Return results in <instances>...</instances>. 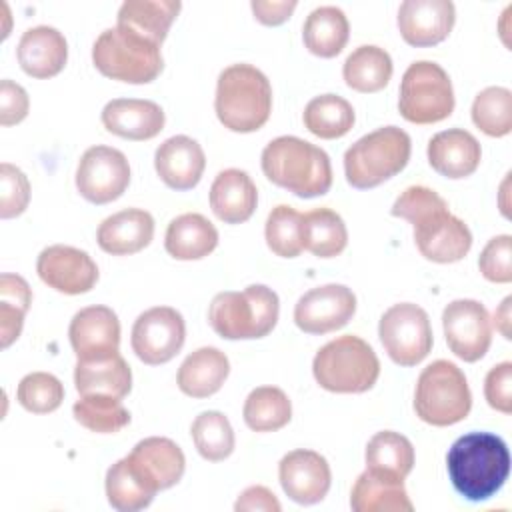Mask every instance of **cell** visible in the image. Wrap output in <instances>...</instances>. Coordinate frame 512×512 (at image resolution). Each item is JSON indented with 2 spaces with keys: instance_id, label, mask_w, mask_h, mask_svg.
<instances>
[{
  "instance_id": "16",
  "label": "cell",
  "mask_w": 512,
  "mask_h": 512,
  "mask_svg": "<svg viewBox=\"0 0 512 512\" xmlns=\"http://www.w3.org/2000/svg\"><path fill=\"white\" fill-rule=\"evenodd\" d=\"M36 272L44 284L68 296L90 292L98 282V266L90 254L66 244L44 248L38 254Z\"/></svg>"
},
{
  "instance_id": "7",
  "label": "cell",
  "mask_w": 512,
  "mask_h": 512,
  "mask_svg": "<svg viewBox=\"0 0 512 512\" xmlns=\"http://www.w3.org/2000/svg\"><path fill=\"white\" fill-rule=\"evenodd\" d=\"M410 136L398 126H382L356 140L344 154V174L358 190L376 188L390 180L410 160Z\"/></svg>"
},
{
  "instance_id": "43",
  "label": "cell",
  "mask_w": 512,
  "mask_h": 512,
  "mask_svg": "<svg viewBox=\"0 0 512 512\" xmlns=\"http://www.w3.org/2000/svg\"><path fill=\"white\" fill-rule=\"evenodd\" d=\"M16 398L20 406L32 414H48L60 408L64 400V386L54 374L30 372L20 380Z\"/></svg>"
},
{
  "instance_id": "51",
  "label": "cell",
  "mask_w": 512,
  "mask_h": 512,
  "mask_svg": "<svg viewBox=\"0 0 512 512\" xmlns=\"http://www.w3.org/2000/svg\"><path fill=\"white\" fill-rule=\"evenodd\" d=\"M510 304H512V298L510 296H506L504 300H502V304L496 308V312H494V326H496V330L506 338V340H510L512 336H510Z\"/></svg>"
},
{
  "instance_id": "11",
  "label": "cell",
  "mask_w": 512,
  "mask_h": 512,
  "mask_svg": "<svg viewBox=\"0 0 512 512\" xmlns=\"http://www.w3.org/2000/svg\"><path fill=\"white\" fill-rule=\"evenodd\" d=\"M380 342L398 366H416L432 350V326L424 308L412 302L390 306L378 324Z\"/></svg>"
},
{
  "instance_id": "27",
  "label": "cell",
  "mask_w": 512,
  "mask_h": 512,
  "mask_svg": "<svg viewBox=\"0 0 512 512\" xmlns=\"http://www.w3.org/2000/svg\"><path fill=\"white\" fill-rule=\"evenodd\" d=\"M228 374V356L214 346H202L184 358L176 382L186 396L208 398L222 388Z\"/></svg>"
},
{
  "instance_id": "1",
  "label": "cell",
  "mask_w": 512,
  "mask_h": 512,
  "mask_svg": "<svg viewBox=\"0 0 512 512\" xmlns=\"http://www.w3.org/2000/svg\"><path fill=\"white\" fill-rule=\"evenodd\" d=\"M390 214L414 228L420 254L438 264L462 260L472 248L470 228L448 210V202L428 186H408L392 204Z\"/></svg>"
},
{
  "instance_id": "46",
  "label": "cell",
  "mask_w": 512,
  "mask_h": 512,
  "mask_svg": "<svg viewBox=\"0 0 512 512\" xmlns=\"http://www.w3.org/2000/svg\"><path fill=\"white\" fill-rule=\"evenodd\" d=\"M484 396L490 408L510 414L512 412V362H500L486 374Z\"/></svg>"
},
{
  "instance_id": "9",
  "label": "cell",
  "mask_w": 512,
  "mask_h": 512,
  "mask_svg": "<svg viewBox=\"0 0 512 512\" xmlns=\"http://www.w3.org/2000/svg\"><path fill=\"white\" fill-rule=\"evenodd\" d=\"M472 408V394L464 372L448 360L428 364L416 382L414 410L430 426H452L462 422Z\"/></svg>"
},
{
  "instance_id": "12",
  "label": "cell",
  "mask_w": 512,
  "mask_h": 512,
  "mask_svg": "<svg viewBox=\"0 0 512 512\" xmlns=\"http://www.w3.org/2000/svg\"><path fill=\"white\" fill-rule=\"evenodd\" d=\"M184 340V318L172 306L148 308L134 320L130 334L134 354L148 366L170 362L182 350Z\"/></svg>"
},
{
  "instance_id": "25",
  "label": "cell",
  "mask_w": 512,
  "mask_h": 512,
  "mask_svg": "<svg viewBox=\"0 0 512 512\" xmlns=\"http://www.w3.org/2000/svg\"><path fill=\"white\" fill-rule=\"evenodd\" d=\"M258 204V190L248 172L226 168L210 186V208L224 224L246 222Z\"/></svg>"
},
{
  "instance_id": "29",
  "label": "cell",
  "mask_w": 512,
  "mask_h": 512,
  "mask_svg": "<svg viewBox=\"0 0 512 512\" xmlns=\"http://www.w3.org/2000/svg\"><path fill=\"white\" fill-rule=\"evenodd\" d=\"M218 246L216 226L198 212L176 216L164 236L166 252L176 260H200Z\"/></svg>"
},
{
  "instance_id": "32",
  "label": "cell",
  "mask_w": 512,
  "mask_h": 512,
  "mask_svg": "<svg viewBox=\"0 0 512 512\" xmlns=\"http://www.w3.org/2000/svg\"><path fill=\"white\" fill-rule=\"evenodd\" d=\"M130 456L144 468V472L156 482L160 490H168L184 476L186 458L180 446L162 436H150L140 440Z\"/></svg>"
},
{
  "instance_id": "41",
  "label": "cell",
  "mask_w": 512,
  "mask_h": 512,
  "mask_svg": "<svg viewBox=\"0 0 512 512\" xmlns=\"http://www.w3.org/2000/svg\"><path fill=\"white\" fill-rule=\"evenodd\" d=\"M472 122L486 136L500 138L512 130V92L504 86H488L472 102Z\"/></svg>"
},
{
  "instance_id": "31",
  "label": "cell",
  "mask_w": 512,
  "mask_h": 512,
  "mask_svg": "<svg viewBox=\"0 0 512 512\" xmlns=\"http://www.w3.org/2000/svg\"><path fill=\"white\" fill-rule=\"evenodd\" d=\"M350 508L354 512H412L404 480L388 478L364 470L350 492Z\"/></svg>"
},
{
  "instance_id": "49",
  "label": "cell",
  "mask_w": 512,
  "mask_h": 512,
  "mask_svg": "<svg viewBox=\"0 0 512 512\" xmlns=\"http://www.w3.org/2000/svg\"><path fill=\"white\" fill-rule=\"evenodd\" d=\"M280 508L278 498L266 486H250L234 502L236 512H280Z\"/></svg>"
},
{
  "instance_id": "26",
  "label": "cell",
  "mask_w": 512,
  "mask_h": 512,
  "mask_svg": "<svg viewBox=\"0 0 512 512\" xmlns=\"http://www.w3.org/2000/svg\"><path fill=\"white\" fill-rule=\"evenodd\" d=\"M104 486L108 504L120 512H136L150 506L160 490L130 454L108 468Z\"/></svg>"
},
{
  "instance_id": "42",
  "label": "cell",
  "mask_w": 512,
  "mask_h": 512,
  "mask_svg": "<svg viewBox=\"0 0 512 512\" xmlns=\"http://www.w3.org/2000/svg\"><path fill=\"white\" fill-rule=\"evenodd\" d=\"M268 248L280 258H296L302 246V214L292 206L278 204L266 218L264 228Z\"/></svg>"
},
{
  "instance_id": "8",
  "label": "cell",
  "mask_w": 512,
  "mask_h": 512,
  "mask_svg": "<svg viewBox=\"0 0 512 512\" xmlns=\"http://www.w3.org/2000/svg\"><path fill=\"white\" fill-rule=\"evenodd\" d=\"M92 62L102 76L126 84H148L164 68L160 46L118 26L100 32L92 46Z\"/></svg>"
},
{
  "instance_id": "15",
  "label": "cell",
  "mask_w": 512,
  "mask_h": 512,
  "mask_svg": "<svg viewBox=\"0 0 512 512\" xmlns=\"http://www.w3.org/2000/svg\"><path fill=\"white\" fill-rule=\"evenodd\" d=\"M356 312V296L344 284L308 290L294 306V324L306 334H328L346 326Z\"/></svg>"
},
{
  "instance_id": "47",
  "label": "cell",
  "mask_w": 512,
  "mask_h": 512,
  "mask_svg": "<svg viewBox=\"0 0 512 512\" xmlns=\"http://www.w3.org/2000/svg\"><path fill=\"white\" fill-rule=\"evenodd\" d=\"M28 110L30 100L26 90L20 84L4 78L0 82V124L14 126L28 116Z\"/></svg>"
},
{
  "instance_id": "40",
  "label": "cell",
  "mask_w": 512,
  "mask_h": 512,
  "mask_svg": "<svg viewBox=\"0 0 512 512\" xmlns=\"http://www.w3.org/2000/svg\"><path fill=\"white\" fill-rule=\"evenodd\" d=\"M198 454L208 462H220L234 452V430L230 420L218 410L200 412L190 426Z\"/></svg>"
},
{
  "instance_id": "10",
  "label": "cell",
  "mask_w": 512,
  "mask_h": 512,
  "mask_svg": "<svg viewBox=\"0 0 512 512\" xmlns=\"http://www.w3.org/2000/svg\"><path fill=\"white\" fill-rule=\"evenodd\" d=\"M398 110L412 124L446 120L454 110V90L446 70L430 60L412 62L400 82Z\"/></svg>"
},
{
  "instance_id": "19",
  "label": "cell",
  "mask_w": 512,
  "mask_h": 512,
  "mask_svg": "<svg viewBox=\"0 0 512 512\" xmlns=\"http://www.w3.org/2000/svg\"><path fill=\"white\" fill-rule=\"evenodd\" d=\"M454 20L456 8L450 0H406L398 8V30L404 42L416 48L446 40Z\"/></svg>"
},
{
  "instance_id": "23",
  "label": "cell",
  "mask_w": 512,
  "mask_h": 512,
  "mask_svg": "<svg viewBox=\"0 0 512 512\" xmlns=\"http://www.w3.org/2000/svg\"><path fill=\"white\" fill-rule=\"evenodd\" d=\"M426 152L430 166L450 180L474 174L482 160L480 142L464 128H450L434 134Z\"/></svg>"
},
{
  "instance_id": "3",
  "label": "cell",
  "mask_w": 512,
  "mask_h": 512,
  "mask_svg": "<svg viewBox=\"0 0 512 512\" xmlns=\"http://www.w3.org/2000/svg\"><path fill=\"white\" fill-rule=\"evenodd\" d=\"M264 176L300 198H316L332 186V166L328 154L298 136H278L262 150Z\"/></svg>"
},
{
  "instance_id": "2",
  "label": "cell",
  "mask_w": 512,
  "mask_h": 512,
  "mask_svg": "<svg viewBox=\"0 0 512 512\" xmlns=\"http://www.w3.org/2000/svg\"><path fill=\"white\" fill-rule=\"evenodd\" d=\"M446 468L454 490L462 498L482 502L492 498L508 480L510 452L500 436L470 432L450 446Z\"/></svg>"
},
{
  "instance_id": "48",
  "label": "cell",
  "mask_w": 512,
  "mask_h": 512,
  "mask_svg": "<svg viewBox=\"0 0 512 512\" xmlns=\"http://www.w3.org/2000/svg\"><path fill=\"white\" fill-rule=\"evenodd\" d=\"M28 308L10 300H0V346L8 348L14 340H18L22 326H24V316Z\"/></svg>"
},
{
  "instance_id": "37",
  "label": "cell",
  "mask_w": 512,
  "mask_h": 512,
  "mask_svg": "<svg viewBox=\"0 0 512 512\" xmlns=\"http://www.w3.org/2000/svg\"><path fill=\"white\" fill-rule=\"evenodd\" d=\"M302 120L308 132L314 136L322 140H334L352 130L356 114L346 98L336 94H320L306 104Z\"/></svg>"
},
{
  "instance_id": "38",
  "label": "cell",
  "mask_w": 512,
  "mask_h": 512,
  "mask_svg": "<svg viewBox=\"0 0 512 512\" xmlns=\"http://www.w3.org/2000/svg\"><path fill=\"white\" fill-rule=\"evenodd\" d=\"M242 416L254 432H276L290 422L292 404L282 388L258 386L246 396Z\"/></svg>"
},
{
  "instance_id": "44",
  "label": "cell",
  "mask_w": 512,
  "mask_h": 512,
  "mask_svg": "<svg viewBox=\"0 0 512 512\" xmlns=\"http://www.w3.org/2000/svg\"><path fill=\"white\" fill-rule=\"evenodd\" d=\"M30 202V182L26 174L10 164H0V218H16L20 216Z\"/></svg>"
},
{
  "instance_id": "17",
  "label": "cell",
  "mask_w": 512,
  "mask_h": 512,
  "mask_svg": "<svg viewBox=\"0 0 512 512\" xmlns=\"http://www.w3.org/2000/svg\"><path fill=\"white\" fill-rule=\"evenodd\" d=\"M278 480L284 494L304 506L322 502L330 490L332 472L328 460L306 448L288 452L278 464Z\"/></svg>"
},
{
  "instance_id": "6",
  "label": "cell",
  "mask_w": 512,
  "mask_h": 512,
  "mask_svg": "<svg viewBox=\"0 0 512 512\" xmlns=\"http://www.w3.org/2000/svg\"><path fill=\"white\" fill-rule=\"evenodd\" d=\"M320 388L336 394L370 390L380 376V360L372 346L354 334H344L324 344L312 362Z\"/></svg>"
},
{
  "instance_id": "33",
  "label": "cell",
  "mask_w": 512,
  "mask_h": 512,
  "mask_svg": "<svg viewBox=\"0 0 512 512\" xmlns=\"http://www.w3.org/2000/svg\"><path fill=\"white\" fill-rule=\"evenodd\" d=\"M350 36V24L346 14L336 6L314 8L302 26V38L308 52L320 58L338 56Z\"/></svg>"
},
{
  "instance_id": "24",
  "label": "cell",
  "mask_w": 512,
  "mask_h": 512,
  "mask_svg": "<svg viewBox=\"0 0 512 512\" xmlns=\"http://www.w3.org/2000/svg\"><path fill=\"white\" fill-rule=\"evenodd\" d=\"M154 238V218L142 208H126L104 218L96 230L98 246L112 256L144 250Z\"/></svg>"
},
{
  "instance_id": "28",
  "label": "cell",
  "mask_w": 512,
  "mask_h": 512,
  "mask_svg": "<svg viewBox=\"0 0 512 512\" xmlns=\"http://www.w3.org/2000/svg\"><path fill=\"white\" fill-rule=\"evenodd\" d=\"M178 0H126L116 16V26L160 46L176 20Z\"/></svg>"
},
{
  "instance_id": "30",
  "label": "cell",
  "mask_w": 512,
  "mask_h": 512,
  "mask_svg": "<svg viewBox=\"0 0 512 512\" xmlns=\"http://www.w3.org/2000/svg\"><path fill=\"white\" fill-rule=\"evenodd\" d=\"M74 386L80 396L110 394L122 400L132 388V370L120 352L96 360H76Z\"/></svg>"
},
{
  "instance_id": "20",
  "label": "cell",
  "mask_w": 512,
  "mask_h": 512,
  "mask_svg": "<svg viewBox=\"0 0 512 512\" xmlns=\"http://www.w3.org/2000/svg\"><path fill=\"white\" fill-rule=\"evenodd\" d=\"M154 168L160 180L172 190L194 188L206 168L202 146L184 134L166 138L154 154Z\"/></svg>"
},
{
  "instance_id": "36",
  "label": "cell",
  "mask_w": 512,
  "mask_h": 512,
  "mask_svg": "<svg viewBox=\"0 0 512 512\" xmlns=\"http://www.w3.org/2000/svg\"><path fill=\"white\" fill-rule=\"evenodd\" d=\"M348 230L332 208H314L302 214V246L318 258H334L344 252Z\"/></svg>"
},
{
  "instance_id": "50",
  "label": "cell",
  "mask_w": 512,
  "mask_h": 512,
  "mask_svg": "<svg viewBox=\"0 0 512 512\" xmlns=\"http://www.w3.org/2000/svg\"><path fill=\"white\" fill-rule=\"evenodd\" d=\"M298 2L296 0H280V2H270V0H254L250 4L254 18L264 24V26H278L284 24L292 12L296 10Z\"/></svg>"
},
{
  "instance_id": "13",
  "label": "cell",
  "mask_w": 512,
  "mask_h": 512,
  "mask_svg": "<svg viewBox=\"0 0 512 512\" xmlns=\"http://www.w3.org/2000/svg\"><path fill=\"white\" fill-rule=\"evenodd\" d=\"M130 184L128 158L112 146H90L76 168V188L92 204L118 200Z\"/></svg>"
},
{
  "instance_id": "35",
  "label": "cell",
  "mask_w": 512,
  "mask_h": 512,
  "mask_svg": "<svg viewBox=\"0 0 512 512\" xmlns=\"http://www.w3.org/2000/svg\"><path fill=\"white\" fill-rule=\"evenodd\" d=\"M392 58L390 54L372 44L358 46L344 62L342 76L344 82L362 94H372L388 86L392 78Z\"/></svg>"
},
{
  "instance_id": "18",
  "label": "cell",
  "mask_w": 512,
  "mask_h": 512,
  "mask_svg": "<svg viewBox=\"0 0 512 512\" xmlns=\"http://www.w3.org/2000/svg\"><path fill=\"white\" fill-rule=\"evenodd\" d=\"M70 346L78 360L106 358L118 352L120 322L112 308L96 304L78 310L68 328Z\"/></svg>"
},
{
  "instance_id": "4",
  "label": "cell",
  "mask_w": 512,
  "mask_h": 512,
  "mask_svg": "<svg viewBox=\"0 0 512 512\" xmlns=\"http://www.w3.org/2000/svg\"><path fill=\"white\" fill-rule=\"evenodd\" d=\"M214 110L220 124L232 132L260 130L272 112V86L252 64H230L216 82Z\"/></svg>"
},
{
  "instance_id": "22",
  "label": "cell",
  "mask_w": 512,
  "mask_h": 512,
  "mask_svg": "<svg viewBox=\"0 0 512 512\" xmlns=\"http://www.w3.org/2000/svg\"><path fill=\"white\" fill-rule=\"evenodd\" d=\"M20 68L32 78H52L62 72L68 60V42L52 26L28 28L16 48Z\"/></svg>"
},
{
  "instance_id": "34",
  "label": "cell",
  "mask_w": 512,
  "mask_h": 512,
  "mask_svg": "<svg viewBox=\"0 0 512 512\" xmlns=\"http://www.w3.org/2000/svg\"><path fill=\"white\" fill-rule=\"evenodd\" d=\"M366 470L404 480L414 468L412 442L394 430L376 432L366 444Z\"/></svg>"
},
{
  "instance_id": "45",
  "label": "cell",
  "mask_w": 512,
  "mask_h": 512,
  "mask_svg": "<svg viewBox=\"0 0 512 512\" xmlns=\"http://www.w3.org/2000/svg\"><path fill=\"white\" fill-rule=\"evenodd\" d=\"M482 276L496 284H508L512 280V236L500 234L488 240L478 258Z\"/></svg>"
},
{
  "instance_id": "39",
  "label": "cell",
  "mask_w": 512,
  "mask_h": 512,
  "mask_svg": "<svg viewBox=\"0 0 512 512\" xmlns=\"http://www.w3.org/2000/svg\"><path fill=\"white\" fill-rule=\"evenodd\" d=\"M72 414L80 426L98 434H114L130 424V412L120 398L110 394H84L72 406Z\"/></svg>"
},
{
  "instance_id": "21",
  "label": "cell",
  "mask_w": 512,
  "mask_h": 512,
  "mask_svg": "<svg viewBox=\"0 0 512 512\" xmlns=\"http://www.w3.org/2000/svg\"><path fill=\"white\" fill-rule=\"evenodd\" d=\"M100 118L110 134L126 140H150L166 122L160 104L140 98H114L102 108Z\"/></svg>"
},
{
  "instance_id": "5",
  "label": "cell",
  "mask_w": 512,
  "mask_h": 512,
  "mask_svg": "<svg viewBox=\"0 0 512 512\" xmlns=\"http://www.w3.org/2000/svg\"><path fill=\"white\" fill-rule=\"evenodd\" d=\"M278 314V294L264 284H250L242 292H218L208 306L212 330L226 340L264 338L274 330Z\"/></svg>"
},
{
  "instance_id": "14",
  "label": "cell",
  "mask_w": 512,
  "mask_h": 512,
  "mask_svg": "<svg viewBox=\"0 0 512 512\" xmlns=\"http://www.w3.org/2000/svg\"><path fill=\"white\" fill-rule=\"evenodd\" d=\"M442 328L448 348L464 362H478L492 344V320L478 300L460 298L446 304Z\"/></svg>"
}]
</instances>
